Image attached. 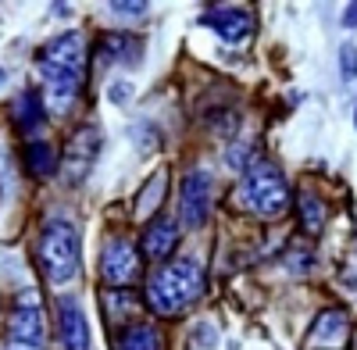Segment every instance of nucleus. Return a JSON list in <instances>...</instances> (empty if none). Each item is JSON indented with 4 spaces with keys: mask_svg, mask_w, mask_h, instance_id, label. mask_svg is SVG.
Masks as SVG:
<instances>
[{
    "mask_svg": "<svg viewBox=\"0 0 357 350\" xmlns=\"http://www.w3.org/2000/svg\"><path fill=\"white\" fill-rule=\"evenodd\" d=\"M122 350H161V336L151 326H132L122 336Z\"/></svg>",
    "mask_w": 357,
    "mask_h": 350,
    "instance_id": "f3484780",
    "label": "nucleus"
},
{
    "mask_svg": "<svg viewBox=\"0 0 357 350\" xmlns=\"http://www.w3.org/2000/svg\"><path fill=\"white\" fill-rule=\"evenodd\" d=\"M4 82H8V72H4V68H0V86H4Z\"/></svg>",
    "mask_w": 357,
    "mask_h": 350,
    "instance_id": "b1692460",
    "label": "nucleus"
},
{
    "mask_svg": "<svg viewBox=\"0 0 357 350\" xmlns=\"http://www.w3.org/2000/svg\"><path fill=\"white\" fill-rule=\"evenodd\" d=\"M100 154V132L93 125H82L72 139H68V179L82 183L86 172L93 168V158Z\"/></svg>",
    "mask_w": 357,
    "mask_h": 350,
    "instance_id": "1a4fd4ad",
    "label": "nucleus"
},
{
    "mask_svg": "<svg viewBox=\"0 0 357 350\" xmlns=\"http://www.w3.org/2000/svg\"><path fill=\"white\" fill-rule=\"evenodd\" d=\"M15 119H18L22 129L33 132V129L43 122V100H40L36 93H22V97L15 100Z\"/></svg>",
    "mask_w": 357,
    "mask_h": 350,
    "instance_id": "dca6fc26",
    "label": "nucleus"
},
{
    "mask_svg": "<svg viewBox=\"0 0 357 350\" xmlns=\"http://www.w3.org/2000/svg\"><path fill=\"white\" fill-rule=\"evenodd\" d=\"M193 340H197L204 350H215V343H218V329H215L211 322H200V326L193 329Z\"/></svg>",
    "mask_w": 357,
    "mask_h": 350,
    "instance_id": "6ab92c4d",
    "label": "nucleus"
},
{
    "mask_svg": "<svg viewBox=\"0 0 357 350\" xmlns=\"http://www.w3.org/2000/svg\"><path fill=\"white\" fill-rule=\"evenodd\" d=\"M57 329H61L65 350H89V326H86V314H82L79 300L65 297L57 304Z\"/></svg>",
    "mask_w": 357,
    "mask_h": 350,
    "instance_id": "9d476101",
    "label": "nucleus"
},
{
    "mask_svg": "<svg viewBox=\"0 0 357 350\" xmlns=\"http://www.w3.org/2000/svg\"><path fill=\"white\" fill-rule=\"evenodd\" d=\"M236 200L261 218H282L289 208V186H286L279 168L261 165V168L243 175V186L236 190Z\"/></svg>",
    "mask_w": 357,
    "mask_h": 350,
    "instance_id": "20e7f679",
    "label": "nucleus"
},
{
    "mask_svg": "<svg viewBox=\"0 0 357 350\" xmlns=\"http://www.w3.org/2000/svg\"><path fill=\"white\" fill-rule=\"evenodd\" d=\"M178 247V225L168 218H154L143 232V254L154 257V261H168Z\"/></svg>",
    "mask_w": 357,
    "mask_h": 350,
    "instance_id": "9b49d317",
    "label": "nucleus"
},
{
    "mask_svg": "<svg viewBox=\"0 0 357 350\" xmlns=\"http://www.w3.org/2000/svg\"><path fill=\"white\" fill-rule=\"evenodd\" d=\"M200 22L211 25L229 47H243L254 36V15L247 8H215V11H207Z\"/></svg>",
    "mask_w": 357,
    "mask_h": 350,
    "instance_id": "6e6552de",
    "label": "nucleus"
},
{
    "mask_svg": "<svg viewBox=\"0 0 357 350\" xmlns=\"http://www.w3.org/2000/svg\"><path fill=\"white\" fill-rule=\"evenodd\" d=\"M343 25H347V29H354V25H357V4H347V15H343Z\"/></svg>",
    "mask_w": 357,
    "mask_h": 350,
    "instance_id": "5701e85b",
    "label": "nucleus"
},
{
    "mask_svg": "<svg viewBox=\"0 0 357 350\" xmlns=\"http://www.w3.org/2000/svg\"><path fill=\"white\" fill-rule=\"evenodd\" d=\"M100 57L111 61V65H126L129 68V65H136L143 57V43L136 36H129V33H107L100 40Z\"/></svg>",
    "mask_w": 357,
    "mask_h": 350,
    "instance_id": "f8f14e48",
    "label": "nucleus"
},
{
    "mask_svg": "<svg viewBox=\"0 0 357 350\" xmlns=\"http://www.w3.org/2000/svg\"><path fill=\"white\" fill-rule=\"evenodd\" d=\"M15 350H29V347H15Z\"/></svg>",
    "mask_w": 357,
    "mask_h": 350,
    "instance_id": "a878e982",
    "label": "nucleus"
},
{
    "mask_svg": "<svg viewBox=\"0 0 357 350\" xmlns=\"http://www.w3.org/2000/svg\"><path fill=\"white\" fill-rule=\"evenodd\" d=\"M286 268H289V272H307V268H311V254L301 250V247H293L289 257H286Z\"/></svg>",
    "mask_w": 357,
    "mask_h": 350,
    "instance_id": "aec40b11",
    "label": "nucleus"
},
{
    "mask_svg": "<svg viewBox=\"0 0 357 350\" xmlns=\"http://www.w3.org/2000/svg\"><path fill=\"white\" fill-rule=\"evenodd\" d=\"M43 336H47V326H43V311L36 304V289H25V294L18 297L15 314H11V343L15 347H29V350H40Z\"/></svg>",
    "mask_w": 357,
    "mask_h": 350,
    "instance_id": "423d86ee",
    "label": "nucleus"
},
{
    "mask_svg": "<svg viewBox=\"0 0 357 350\" xmlns=\"http://www.w3.org/2000/svg\"><path fill=\"white\" fill-rule=\"evenodd\" d=\"M25 165H29V175H33V179H47V175H54V168H57L54 147L47 139H33L25 147Z\"/></svg>",
    "mask_w": 357,
    "mask_h": 350,
    "instance_id": "4468645a",
    "label": "nucleus"
},
{
    "mask_svg": "<svg viewBox=\"0 0 357 350\" xmlns=\"http://www.w3.org/2000/svg\"><path fill=\"white\" fill-rule=\"evenodd\" d=\"M107 97H111L114 104H126V97H132V82H129V79H122V82H111Z\"/></svg>",
    "mask_w": 357,
    "mask_h": 350,
    "instance_id": "4be33fe9",
    "label": "nucleus"
},
{
    "mask_svg": "<svg viewBox=\"0 0 357 350\" xmlns=\"http://www.w3.org/2000/svg\"><path fill=\"white\" fill-rule=\"evenodd\" d=\"M211 172L207 168H193L186 172L183 186H178V215H183V225L186 229H200L211 215Z\"/></svg>",
    "mask_w": 357,
    "mask_h": 350,
    "instance_id": "39448f33",
    "label": "nucleus"
},
{
    "mask_svg": "<svg viewBox=\"0 0 357 350\" xmlns=\"http://www.w3.org/2000/svg\"><path fill=\"white\" fill-rule=\"evenodd\" d=\"M200 294H204V272L197 261L183 257V261H175V265L151 275V282H146V307L165 314V318H175L190 304H197Z\"/></svg>",
    "mask_w": 357,
    "mask_h": 350,
    "instance_id": "f03ea898",
    "label": "nucleus"
},
{
    "mask_svg": "<svg viewBox=\"0 0 357 350\" xmlns=\"http://www.w3.org/2000/svg\"><path fill=\"white\" fill-rule=\"evenodd\" d=\"M111 11H118L122 18H143L146 15V4H126V0H114Z\"/></svg>",
    "mask_w": 357,
    "mask_h": 350,
    "instance_id": "412c9836",
    "label": "nucleus"
},
{
    "mask_svg": "<svg viewBox=\"0 0 357 350\" xmlns=\"http://www.w3.org/2000/svg\"><path fill=\"white\" fill-rule=\"evenodd\" d=\"M343 336H347V314L340 307H333V311H321L318 314L314 333L307 336V343L311 347H340Z\"/></svg>",
    "mask_w": 357,
    "mask_h": 350,
    "instance_id": "ddd939ff",
    "label": "nucleus"
},
{
    "mask_svg": "<svg viewBox=\"0 0 357 350\" xmlns=\"http://www.w3.org/2000/svg\"><path fill=\"white\" fill-rule=\"evenodd\" d=\"M340 72H343V82H357V47L354 43H343L340 47Z\"/></svg>",
    "mask_w": 357,
    "mask_h": 350,
    "instance_id": "a211bd4d",
    "label": "nucleus"
},
{
    "mask_svg": "<svg viewBox=\"0 0 357 350\" xmlns=\"http://www.w3.org/2000/svg\"><path fill=\"white\" fill-rule=\"evenodd\" d=\"M139 275V250L129 240H111L100 257V279L111 289H122Z\"/></svg>",
    "mask_w": 357,
    "mask_h": 350,
    "instance_id": "0eeeda50",
    "label": "nucleus"
},
{
    "mask_svg": "<svg viewBox=\"0 0 357 350\" xmlns=\"http://www.w3.org/2000/svg\"><path fill=\"white\" fill-rule=\"evenodd\" d=\"M40 261H43V272L54 286H65L79 275V229L54 215L43 232H40Z\"/></svg>",
    "mask_w": 357,
    "mask_h": 350,
    "instance_id": "7ed1b4c3",
    "label": "nucleus"
},
{
    "mask_svg": "<svg viewBox=\"0 0 357 350\" xmlns=\"http://www.w3.org/2000/svg\"><path fill=\"white\" fill-rule=\"evenodd\" d=\"M296 211H301V229L307 232V236H318L321 225H325V204H321L314 193H301V200H296Z\"/></svg>",
    "mask_w": 357,
    "mask_h": 350,
    "instance_id": "2eb2a0df",
    "label": "nucleus"
},
{
    "mask_svg": "<svg viewBox=\"0 0 357 350\" xmlns=\"http://www.w3.org/2000/svg\"><path fill=\"white\" fill-rule=\"evenodd\" d=\"M354 125H357V107H354Z\"/></svg>",
    "mask_w": 357,
    "mask_h": 350,
    "instance_id": "393cba45",
    "label": "nucleus"
},
{
    "mask_svg": "<svg viewBox=\"0 0 357 350\" xmlns=\"http://www.w3.org/2000/svg\"><path fill=\"white\" fill-rule=\"evenodd\" d=\"M36 65L47 86V100L54 104V111H68V104L79 97V86L86 75V43L79 33H65L54 36L50 43L40 47Z\"/></svg>",
    "mask_w": 357,
    "mask_h": 350,
    "instance_id": "f257e3e1",
    "label": "nucleus"
}]
</instances>
